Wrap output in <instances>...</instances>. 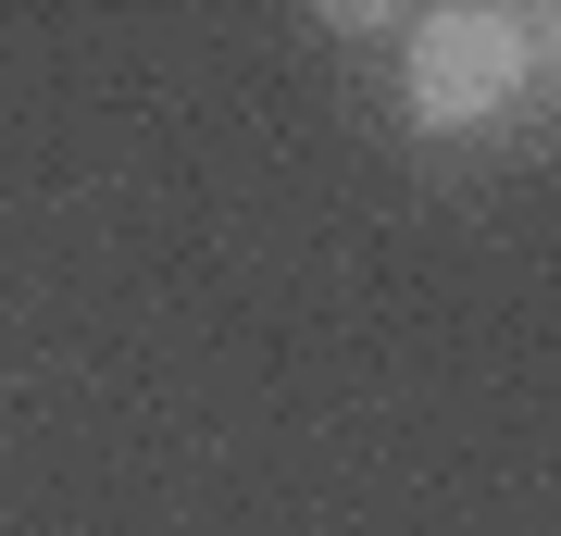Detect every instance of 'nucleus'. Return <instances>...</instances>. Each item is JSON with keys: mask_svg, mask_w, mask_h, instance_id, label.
<instances>
[{"mask_svg": "<svg viewBox=\"0 0 561 536\" xmlns=\"http://www.w3.org/2000/svg\"><path fill=\"white\" fill-rule=\"evenodd\" d=\"M524 88H537V13L461 0V13L412 25V113L424 125H486V113H512Z\"/></svg>", "mask_w": 561, "mask_h": 536, "instance_id": "1", "label": "nucleus"}]
</instances>
